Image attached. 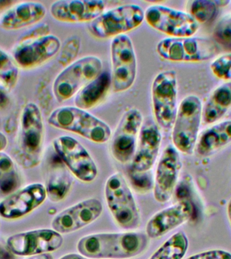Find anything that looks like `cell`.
<instances>
[{
  "label": "cell",
  "mask_w": 231,
  "mask_h": 259,
  "mask_svg": "<svg viewBox=\"0 0 231 259\" xmlns=\"http://www.w3.org/2000/svg\"><path fill=\"white\" fill-rule=\"evenodd\" d=\"M111 87V74L101 72L77 93L74 97L75 107L86 111L96 107L107 96Z\"/></svg>",
  "instance_id": "cell-24"
},
{
  "label": "cell",
  "mask_w": 231,
  "mask_h": 259,
  "mask_svg": "<svg viewBox=\"0 0 231 259\" xmlns=\"http://www.w3.org/2000/svg\"><path fill=\"white\" fill-rule=\"evenodd\" d=\"M145 233H99L83 237L77 243L79 254L91 259H129L141 254L149 244Z\"/></svg>",
  "instance_id": "cell-1"
},
{
  "label": "cell",
  "mask_w": 231,
  "mask_h": 259,
  "mask_svg": "<svg viewBox=\"0 0 231 259\" xmlns=\"http://www.w3.org/2000/svg\"><path fill=\"white\" fill-rule=\"evenodd\" d=\"M102 68V61L97 56H85L73 61L55 78L52 86L55 99L62 103L74 97L85 85L101 74Z\"/></svg>",
  "instance_id": "cell-5"
},
{
  "label": "cell",
  "mask_w": 231,
  "mask_h": 259,
  "mask_svg": "<svg viewBox=\"0 0 231 259\" xmlns=\"http://www.w3.org/2000/svg\"><path fill=\"white\" fill-rule=\"evenodd\" d=\"M46 8L37 2H22L12 6L0 18V26L14 30L33 25L46 16Z\"/></svg>",
  "instance_id": "cell-22"
},
{
  "label": "cell",
  "mask_w": 231,
  "mask_h": 259,
  "mask_svg": "<svg viewBox=\"0 0 231 259\" xmlns=\"http://www.w3.org/2000/svg\"><path fill=\"white\" fill-rule=\"evenodd\" d=\"M61 47L60 38L50 34L18 42L12 52V58L18 68L30 70L54 58Z\"/></svg>",
  "instance_id": "cell-15"
},
{
  "label": "cell",
  "mask_w": 231,
  "mask_h": 259,
  "mask_svg": "<svg viewBox=\"0 0 231 259\" xmlns=\"http://www.w3.org/2000/svg\"><path fill=\"white\" fill-rule=\"evenodd\" d=\"M28 259H53V256L50 253H48V254H38L35 255V256H32Z\"/></svg>",
  "instance_id": "cell-39"
},
{
  "label": "cell",
  "mask_w": 231,
  "mask_h": 259,
  "mask_svg": "<svg viewBox=\"0 0 231 259\" xmlns=\"http://www.w3.org/2000/svg\"><path fill=\"white\" fill-rule=\"evenodd\" d=\"M161 144L162 134L158 125L151 121L143 124L132 160V170L138 173L149 171L158 159Z\"/></svg>",
  "instance_id": "cell-21"
},
{
  "label": "cell",
  "mask_w": 231,
  "mask_h": 259,
  "mask_svg": "<svg viewBox=\"0 0 231 259\" xmlns=\"http://www.w3.org/2000/svg\"><path fill=\"white\" fill-rule=\"evenodd\" d=\"M59 259H88L85 258V256H82V255L80 254H75V253H71V254H68L64 255L61 257Z\"/></svg>",
  "instance_id": "cell-38"
},
{
  "label": "cell",
  "mask_w": 231,
  "mask_h": 259,
  "mask_svg": "<svg viewBox=\"0 0 231 259\" xmlns=\"http://www.w3.org/2000/svg\"><path fill=\"white\" fill-rule=\"evenodd\" d=\"M231 107V81L215 89L203 107L202 119L207 124L220 120Z\"/></svg>",
  "instance_id": "cell-25"
},
{
  "label": "cell",
  "mask_w": 231,
  "mask_h": 259,
  "mask_svg": "<svg viewBox=\"0 0 231 259\" xmlns=\"http://www.w3.org/2000/svg\"><path fill=\"white\" fill-rule=\"evenodd\" d=\"M188 240L185 233L178 232L172 235L149 259H182L187 252Z\"/></svg>",
  "instance_id": "cell-27"
},
{
  "label": "cell",
  "mask_w": 231,
  "mask_h": 259,
  "mask_svg": "<svg viewBox=\"0 0 231 259\" xmlns=\"http://www.w3.org/2000/svg\"><path fill=\"white\" fill-rule=\"evenodd\" d=\"M8 144V138L3 133L0 131V152L4 151L7 147Z\"/></svg>",
  "instance_id": "cell-37"
},
{
  "label": "cell",
  "mask_w": 231,
  "mask_h": 259,
  "mask_svg": "<svg viewBox=\"0 0 231 259\" xmlns=\"http://www.w3.org/2000/svg\"><path fill=\"white\" fill-rule=\"evenodd\" d=\"M64 238L53 229H38L12 235L6 240L8 250L18 256H32L54 252Z\"/></svg>",
  "instance_id": "cell-14"
},
{
  "label": "cell",
  "mask_w": 231,
  "mask_h": 259,
  "mask_svg": "<svg viewBox=\"0 0 231 259\" xmlns=\"http://www.w3.org/2000/svg\"><path fill=\"white\" fill-rule=\"evenodd\" d=\"M111 88L113 92L123 93L135 82L137 60L133 41L129 36L122 34L111 42Z\"/></svg>",
  "instance_id": "cell-10"
},
{
  "label": "cell",
  "mask_w": 231,
  "mask_h": 259,
  "mask_svg": "<svg viewBox=\"0 0 231 259\" xmlns=\"http://www.w3.org/2000/svg\"><path fill=\"white\" fill-rule=\"evenodd\" d=\"M186 259H231V253L226 250L216 249L198 253Z\"/></svg>",
  "instance_id": "cell-35"
},
{
  "label": "cell",
  "mask_w": 231,
  "mask_h": 259,
  "mask_svg": "<svg viewBox=\"0 0 231 259\" xmlns=\"http://www.w3.org/2000/svg\"><path fill=\"white\" fill-rule=\"evenodd\" d=\"M50 27L48 24H40L22 34L19 38V39H18V42H20L24 41V40L32 39V38L48 35V34H50Z\"/></svg>",
  "instance_id": "cell-34"
},
{
  "label": "cell",
  "mask_w": 231,
  "mask_h": 259,
  "mask_svg": "<svg viewBox=\"0 0 231 259\" xmlns=\"http://www.w3.org/2000/svg\"><path fill=\"white\" fill-rule=\"evenodd\" d=\"M217 6L218 7H224V6H228V4L230 3V1L228 0H224V1H221V0H218V1H215Z\"/></svg>",
  "instance_id": "cell-42"
},
{
  "label": "cell",
  "mask_w": 231,
  "mask_h": 259,
  "mask_svg": "<svg viewBox=\"0 0 231 259\" xmlns=\"http://www.w3.org/2000/svg\"><path fill=\"white\" fill-rule=\"evenodd\" d=\"M194 213V206L188 200H180L151 217L145 227L149 239H158L185 224Z\"/></svg>",
  "instance_id": "cell-20"
},
{
  "label": "cell",
  "mask_w": 231,
  "mask_h": 259,
  "mask_svg": "<svg viewBox=\"0 0 231 259\" xmlns=\"http://www.w3.org/2000/svg\"><path fill=\"white\" fill-rule=\"evenodd\" d=\"M181 167L179 151L173 145H168L160 155L154 176L153 196L156 201L166 203L171 199Z\"/></svg>",
  "instance_id": "cell-16"
},
{
  "label": "cell",
  "mask_w": 231,
  "mask_h": 259,
  "mask_svg": "<svg viewBox=\"0 0 231 259\" xmlns=\"http://www.w3.org/2000/svg\"><path fill=\"white\" fill-rule=\"evenodd\" d=\"M48 123L55 128L76 134L95 143H107L111 137V128L106 123L75 106L54 109L48 117Z\"/></svg>",
  "instance_id": "cell-3"
},
{
  "label": "cell",
  "mask_w": 231,
  "mask_h": 259,
  "mask_svg": "<svg viewBox=\"0 0 231 259\" xmlns=\"http://www.w3.org/2000/svg\"><path fill=\"white\" fill-rule=\"evenodd\" d=\"M55 151L73 176L85 183L96 179L98 169L87 150L74 138L61 136L53 141Z\"/></svg>",
  "instance_id": "cell-12"
},
{
  "label": "cell",
  "mask_w": 231,
  "mask_h": 259,
  "mask_svg": "<svg viewBox=\"0 0 231 259\" xmlns=\"http://www.w3.org/2000/svg\"><path fill=\"white\" fill-rule=\"evenodd\" d=\"M210 70L217 78L231 81V53L223 55L213 61Z\"/></svg>",
  "instance_id": "cell-31"
},
{
  "label": "cell",
  "mask_w": 231,
  "mask_h": 259,
  "mask_svg": "<svg viewBox=\"0 0 231 259\" xmlns=\"http://www.w3.org/2000/svg\"><path fill=\"white\" fill-rule=\"evenodd\" d=\"M130 178L131 180V183L138 191L143 192L151 189L152 180L149 171L138 173L132 170Z\"/></svg>",
  "instance_id": "cell-33"
},
{
  "label": "cell",
  "mask_w": 231,
  "mask_h": 259,
  "mask_svg": "<svg viewBox=\"0 0 231 259\" xmlns=\"http://www.w3.org/2000/svg\"><path fill=\"white\" fill-rule=\"evenodd\" d=\"M226 213L229 224H230L231 227V198L228 200V204H227Z\"/></svg>",
  "instance_id": "cell-41"
},
{
  "label": "cell",
  "mask_w": 231,
  "mask_h": 259,
  "mask_svg": "<svg viewBox=\"0 0 231 259\" xmlns=\"http://www.w3.org/2000/svg\"><path fill=\"white\" fill-rule=\"evenodd\" d=\"M202 103L196 95L184 97L178 105L172 128L173 146L180 153L191 155L196 149L202 119Z\"/></svg>",
  "instance_id": "cell-6"
},
{
  "label": "cell",
  "mask_w": 231,
  "mask_h": 259,
  "mask_svg": "<svg viewBox=\"0 0 231 259\" xmlns=\"http://www.w3.org/2000/svg\"><path fill=\"white\" fill-rule=\"evenodd\" d=\"M145 20L154 29L170 37L192 36L199 29V24L187 12L161 4H153L147 8Z\"/></svg>",
  "instance_id": "cell-13"
},
{
  "label": "cell",
  "mask_w": 231,
  "mask_h": 259,
  "mask_svg": "<svg viewBox=\"0 0 231 259\" xmlns=\"http://www.w3.org/2000/svg\"><path fill=\"white\" fill-rule=\"evenodd\" d=\"M48 198L46 186L34 183L18 189L0 202V218L15 220L27 215Z\"/></svg>",
  "instance_id": "cell-18"
},
{
  "label": "cell",
  "mask_w": 231,
  "mask_h": 259,
  "mask_svg": "<svg viewBox=\"0 0 231 259\" xmlns=\"http://www.w3.org/2000/svg\"><path fill=\"white\" fill-rule=\"evenodd\" d=\"M5 88L6 87L0 82V109L4 108L9 103V98Z\"/></svg>",
  "instance_id": "cell-36"
},
{
  "label": "cell",
  "mask_w": 231,
  "mask_h": 259,
  "mask_svg": "<svg viewBox=\"0 0 231 259\" xmlns=\"http://www.w3.org/2000/svg\"><path fill=\"white\" fill-rule=\"evenodd\" d=\"M152 107L158 127L171 131L177 112L178 80L175 71H162L156 75L151 88Z\"/></svg>",
  "instance_id": "cell-8"
},
{
  "label": "cell",
  "mask_w": 231,
  "mask_h": 259,
  "mask_svg": "<svg viewBox=\"0 0 231 259\" xmlns=\"http://www.w3.org/2000/svg\"><path fill=\"white\" fill-rule=\"evenodd\" d=\"M18 67L13 58L0 48V82L6 89L16 86L19 75Z\"/></svg>",
  "instance_id": "cell-30"
},
{
  "label": "cell",
  "mask_w": 231,
  "mask_h": 259,
  "mask_svg": "<svg viewBox=\"0 0 231 259\" xmlns=\"http://www.w3.org/2000/svg\"><path fill=\"white\" fill-rule=\"evenodd\" d=\"M60 162H50L46 186H45L48 198H50L51 201L54 202L64 200L68 195L72 185V180L65 168L66 165H62Z\"/></svg>",
  "instance_id": "cell-26"
},
{
  "label": "cell",
  "mask_w": 231,
  "mask_h": 259,
  "mask_svg": "<svg viewBox=\"0 0 231 259\" xmlns=\"http://www.w3.org/2000/svg\"><path fill=\"white\" fill-rule=\"evenodd\" d=\"M20 184L21 179L14 160L7 153L0 152V191L4 194L13 193Z\"/></svg>",
  "instance_id": "cell-28"
},
{
  "label": "cell",
  "mask_w": 231,
  "mask_h": 259,
  "mask_svg": "<svg viewBox=\"0 0 231 259\" xmlns=\"http://www.w3.org/2000/svg\"><path fill=\"white\" fill-rule=\"evenodd\" d=\"M188 10V14L198 24H204L216 17L218 7L212 0H196L190 2Z\"/></svg>",
  "instance_id": "cell-29"
},
{
  "label": "cell",
  "mask_w": 231,
  "mask_h": 259,
  "mask_svg": "<svg viewBox=\"0 0 231 259\" xmlns=\"http://www.w3.org/2000/svg\"><path fill=\"white\" fill-rule=\"evenodd\" d=\"M45 126L42 111L34 103H26L21 111L16 157L24 167L40 165L44 153Z\"/></svg>",
  "instance_id": "cell-2"
},
{
  "label": "cell",
  "mask_w": 231,
  "mask_h": 259,
  "mask_svg": "<svg viewBox=\"0 0 231 259\" xmlns=\"http://www.w3.org/2000/svg\"><path fill=\"white\" fill-rule=\"evenodd\" d=\"M101 0H59L50 6L51 15L59 22L80 23L92 22L105 11Z\"/></svg>",
  "instance_id": "cell-19"
},
{
  "label": "cell",
  "mask_w": 231,
  "mask_h": 259,
  "mask_svg": "<svg viewBox=\"0 0 231 259\" xmlns=\"http://www.w3.org/2000/svg\"><path fill=\"white\" fill-rule=\"evenodd\" d=\"M104 192L107 207L118 226L129 231L139 228L141 222V212L123 174L117 172L109 176Z\"/></svg>",
  "instance_id": "cell-4"
},
{
  "label": "cell",
  "mask_w": 231,
  "mask_h": 259,
  "mask_svg": "<svg viewBox=\"0 0 231 259\" xmlns=\"http://www.w3.org/2000/svg\"><path fill=\"white\" fill-rule=\"evenodd\" d=\"M145 20V11L137 4H125L105 10L89 24L95 37L114 38L139 27Z\"/></svg>",
  "instance_id": "cell-7"
},
{
  "label": "cell",
  "mask_w": 231,
  "mask_h": 259,
  "mask_svg": "<svg viewBox=\"0 0 231 259\" xmlns=\"http://www.w3.org/2000/svg\"><path fill=\"white\" fill-rule=\"evenodd\" d=\"M231 143V120L222 121L206 129L198 137L196 151L208 157Z\"/></svg>",
  "instance_id": "cell-23"
},
{
  "label": "cell",
  "mask_w": 231,
  "mask_h": 259,
  "mask_svg": "<svg viewBox=\"0 0 231 259\" xmlns=\"http://www.w3.org/2000/svg\"><path fill=\"white\" fill-rule=\"evenodd\" d=\"M214 36L223 44H231V15L226 16L217 24Z\"/></svg>",
  "instance_id": "cell-32"
},
{
  "label": "cell",
  "mask_w": 231,
  "mask_h": 259,
  "mask_svg": "<svg viewBox=\"0 0 231 259\" xmlns=\"http://www.w3.org/2000/svg\"><path fill=\"white\" fill-rule=\"evenodd\" d=\"M156 51L161 58L173 62H202L214 57L218 47L206 38L169 37L158 42Z\"/></svg>",
  "instance_id": "cell-9"
},
{
  "label": "cell",
  "mask_w": 231,
  "mask_h": 259,
  "mask_svg": "<svg viewBox=\"0 0 231 259\" xmlns=\"http://www.w3.org/2000/svg\"><path fill=\"white\" fill-rule=\"evenodd\" d=\"M103 212V205L97 198L83 200L65 208L53 219V230L60 234H70L95 222Z\"/></svg>",
  "instance_id": "cell-17"
},
{
  "label": "cell",
  "mask_w": 231,
  "mask_h": 259,
  "mask_svg": "<svg viewBox=\"0 0 231 259\" xmlns=\"http://www.w3.org/2000/svg\"><path fill=\"white\" fill-rule=\"evenodd\" d=\"M13 4L14 2L10 1V0H0V10L5 9V8Z\"/></svg>",
  "instance_id": "cell-40"
},
{
  "label": "cell",
  "mask_w": 231,
  "mask_h": 259,
  "mask_svg": "<svg viewBox=\"0 0 231 259\" xmlns=\"http://www.w3.org/2000/svg\"><path fill=\"white\" fill-rule=\"evenodd\" d=\"M143 125V116L139 109L133 107L123 113L109 144V150L115 161L122 164L132 161Z\"/></svg>",
  "instance_id": "cell-11"
}]
</instances>
